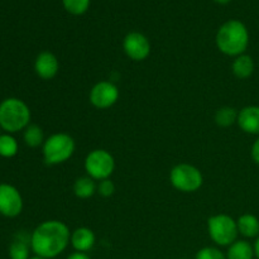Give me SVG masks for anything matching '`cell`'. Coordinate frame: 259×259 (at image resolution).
Returning <instances> with one entry per match:
<instances>
[{"label":"cell","instance_id":"f1b7e54d","mask_svg":"<svg viewBox=\"0 0 259 259\" xmlns=\"http://www.w3.org/2000/svg\"><path fill=\"white\" fill-rule=\"evenodd\" d=\"M29 259H46V258H42V257H38V255H34V257H30Z\"/></svg>","mask_w":259,"mask_h":259},{"label":"cell","instance_id":"44dd1931","mask_svg":"<svg viewBox=\"0 0 259 259\" xmlns=\"http://www.w3.org/2000/svg\"><path fill=\"white\" fill-rule=\"evenodd\" d=\"M18 153V142L13 136L2 134L0 136V156L4 158H12Z\"/></svg>","mask_w":259,"mask_h":259},{"label":"cell","instance_id":"e0dca14e","mask_svg":"<svg viewBox=\"0 0 259 259\" xmlns=\"http://www.w3.org/2000/svg\"><path fill=\"white\" fill-rule=\"evenodd\" d=\"M254 248L247 240H235L228 247L227 259H254Z\"/></svg>","mask_w":259,"mask_h":259},{"label":"cell","instance_id":"ba28073f","mask_svg":"<svg viewBox=\"0 0 259 259\" xmlns=\"http://www.w3.org/2000/svg\"><path fill=\"white\" fill-rule=\"evenodd\" d=\"M89 99L94 108L105 110L115 105L119 100V89L111 81H99L90 90Z\"/></svg>","mask_w":259,"mask_h":259},{"label":"cell","instance_id":"d6986e66","mask_svg":"<svg viewBox=\"0 0 259 259\" xmlns=\"http://www.w3.org/2000/svg\"><path fill=\"white\" fill-rule=\"evenodd\" d=\"M25 144L30 148H37V147L43 146L45 143V134H43L42 128L37 124H29L27 128L24 129V134H23Z\"/></svg>","mask_w":259,"mask_h":259},{"label":"cell","instance_id":"ac0fdd59","mask_svg":"<svg viewBox=\"0 0 259 259\" xmlns=\"http://www.w3.org/2000/svg\"><path fill=\"white\" fill-rule=\"evenodd\" d=\"M96 192H98V185H96L95 180L89 176L80 177L73 184V194L78 199H90Z\"/></svg>","mask_w":259,"mask_h":259},{"label":"cell","instance_id":"d4e9b609","mask_svg":"<svg viewBox=\"0 0 259 259\" xmlns=\"http://www.w3.org/2000/svg\"><path fill=\"white\" fill-rule=\"evenodd\" d=\"M250 156H252L253 161L255 163L259 164V137L254 141V143L252 144V149H250Z\"/></svg>","mask_w":259,"mask_h":259},{"label":"cell","instance_id":"8fae6325","mask_svg":"<svg viewBox=\"0 0 259 259\" xmlns=\"http://www.w3.org/2000/svg\"><path fill=\"white\" fill-rule=\"evenodd\" d=\"M60 70V62L55 53L43 51L37 56L34 61V71L42 80H52L57 76Z\"/></svg>","mask_w":259,"mask_h":259},{"label":"cell","instance_id":"ffe728a7","mask_svg":"<svg viewBox=\"0 0 259 259\" xmlns=\"http://www.w3.org/2000/svg\"><path fill=\"white\" fill-rule=\"evenodd\" d=\"M238 113L239 111H237V109L232 108V106H223V108L218 109L217 113H215V123L220 128L232 126L233 124L237 123Z\"/></svg>","mask_w":259,"mask_h":259},{"label":"cell","instance_id":"2e32d148","mask_svg":"<svg viewBox=\"0 0 259 259\" xmlns=\"http://www.w3.org/2000/svg\"><path fill=\"white\" fill-rule=\"evenodd\" d=\"M238 232L244 238L252 239L259 237V219L253 214H244L237 220Z\"/></svg>","mask_w":259,"mask_h":259},{"label":"cell","instance_id":"83f0119b","mask_svg":"<svg viewBox=\"0 0 259 259\" xmlns=\"http://www.w3.org/2000/svg\"><path fill=\"white\" fill-rule=\"evenodd\" d=\"M214 2H217L218 4H222V5H225L228 4V3L230 2V0H214Z\"/></svg>","mask_w":259,"mask_h":259},{"label":"cell","instance_id":"6da1fadb","mask_svg":"<svg viewBox=\"0 0 259 259\" xmlns=\"http://www.w3.org/2000/svg\"><path fill=\"white\" fill-rule=\"evenodd\" d=\"M71 243V232L60 220L43 222L30 234V248L38 257L53 259L63 253Z\"/></svg>","mask_w":259,"mask_h":259},{"label":"cell","instance_id":"cb8c5ba5","mask_svg":"<svg viewBox=\"0 0 259 259\" xmlns=\"http://www.w3.org/2000/svg\"><path fill=\"white\" fill-rule=\"evenodd\" d=\"M98 192L103 197L113 196L114 192H115V185H114V182L111 181L110 179H106V180H103V181H99Z\"/></svg>","mask_w":259,"mask_h":259},{"label":"cell","instance_id":"f546056e","mask_svg":"<svg viewBox=\"0 0 259 259\" xmlns=\"http://www.w3.org/2000/svg\"><path fill=\"white\" fill-rule=\"evenodd\" d=\"M181 259H189V258H181Z\"/></svg>","mask_w":259,"mask_h":259},{"label":"cell","instance_id":"9a60e30c","mask_svg":"<svg viewBox=\"0 0 259 259\" xmlns=\"http://www.w3.org/2000/svg\"><path fill=\"white\" fill-rule=\"evenodd\" d=\"M232 71L235 77L240 80H247L254 72V61L249 55L243 53L234 58L232 63Z\"/></svg>","mask_w":259,"mask_h":259},{"label":"cell","instance_id":"4316f807","mask_svg":"<svg viewBox=\"0 0 259 259\" xmlns=\"http://www.w3.org/2000/svg\"><path fill=\"white\" fill-rule=\"evenodd\" d=\"M253 248H254V255L255 258L259 259V237L255 239L254 244H253Z\"/></svg>","mask_w":259,"mask_h":259},{"label":"cell","instance_id":"277c9868","mask_svg":"<svg viewBox=\"0 0 259 259\" xmlns=\"http://www.w3.org/2000/svg\"><path fill=\"white\" fill-rule=\"evenodd\" d=\"M76 149L75 139L67 133H55L48 137L42 146L43 158L50 166L67 162Z\"/></svg>","mask_w":259,"mask_h":259},{"label":"cell","instance_id":"52a82bcc","mask_svg":"<svg viewBox=\"0 0 259 259\" xmlns=\"http://www.w3.org/2000/svg\"><path fill=\"white\" fill-rule=\"evenodd\" d=\"M115 169V159L106 149H94L85 158V171L95 181L110 179Z\"/></svg>","mask_w":259,"mask_h":259},{"label":"cell","instance_id":"484cf974","mask_svg":"<svg viewBox=\"0 0 259 259\" xmlns=\"http://www.w3.org/2000/svg\"><path fill=\"white\" fill-rule=\"evenodd\" d=\"M67 259H91L88 255V253H81V252H75L72 254H70Z\"/></svg>","mask_w":259,"mask_h":259},{"label":"cell","instance_id":"4dcf8cb0","mask_svg":"<svg viewBox=\"0 0 259 259\" xmlns=\"http://www.w3.org/2000/svg\"><path fill=\"white\" fill-rule=\"evenodd\" d=\"M0 136H2V134H0Z\"/></svg>","mask_w":259,"mask_h":259},{"label":"cell","instance_id":"9c48e42d","mask_svg":"<svg viewBox=\"0 0 259 259\" xmlns=\"http://www.w3.org/2000/svg\"><path fill=\"white\" fill-rule=\"evenodd\" d=\"M123 50L128 58L141 62L151 55V42L143 33L131 32L124 37Z\"/></svg>","mask_w":259,"mask_h":259},{"label":"cell","instance_id":"603a6c76","mask_svg":"<svg viewBox=\"0 0 259 259\" xmlns=\"http://www.w3.org/2000/svg\"><path fill=\"white\" fill-rule=\"evenodd\" d=\"M195 259H227V254L217 247H205L196 253Z\"/></svg>","mask_w":259,"mask_h":259},{"label":"cell","instance_id":"7402d4cb","mask_svg":"<svg viewBox=\"0 0 259 259\" xmlns=\"http://www.w3.org/2000/svg\"><path fill=\"white\" fill-rule=\"evenodd\" d=\"M91 0H62L66 12L72 15H82L90 8Z\"/></svg>","mask_w":259,"mask_h":259},{"label":"cell","instance_id":"30bf717a","mask_svg":"<svg viewBox=\"0 0 259 259\" xmlns=\"http://www.w3.org/2000/svg\"><path fill=\"white\" fill-rule=\"evenodd\" d=\"M23 199L17 187L9 184H0V214L15 218L22 212Z\"/></svg>","mask_w":259,"mask_h":259},{"label":"cell","instance_id":"3957f363","mask_svg":"<svg viewBox=\"0 0 259 259\" xmlns=\"http://www.w3.org/2000/svg\"><path fill=\"white\" fill-rule=\"evenodd\" d=\"M30 121L29 106L17 98H8L0 103V128L9 134L24 131Z\"/></svg>","mask_w":259,"mask_h":259},{"label":"cell","instance_id":"7a4b0ae2","mask_svg":"<svg viewBox=\"0 0 259 259\" xmlns=\"http://www.w3.org/2000/svg\"><path fill=\"white\" fill-rule=\"evenodd\" d=\"M215 40L220 52L235 58L247 51L249 46V32L243 22L230 19L219 28Z\"/></svg>","mask_w":259,"mask_h":259},{"label":"cell","instance_id":"5b68a950","mask_svg":"<svg viewBox=\"0 0 259 259\" xmlns=\"http://www.w3.org/2000/svg\"><path fill=\"white\" fill-rule=\"evenodd\" d=\"M207 233L212 242L219 247H229L239 235L237 220L227 214H218L209 218Z\"/></svg>","mask_w":259,"mask_h":259},{"label":"cell","instance_id":"7c38bea8","mask_svg":"<svg viewBox=\"0 0 259 259\" xmlns=\"http://www.w3.org/2000/svg\"><path fill=\"white\" fill-rule=\"evenodd\" d=\"M237 124L244 133L259 136V106L249 105L238 113Z\"/></svg>","mask_w":259,"mask_h":259},{"label":"cell","instance_id":"5bb4252c","mask_svg":"<svg viewBox=\"0 0 259 259\" xmlns=\"http://www.w3.org/2000/svg\"><path fill=\"white\" fill-rule=\"evenodd\" d=\"M30 248V235L19 233L9 247L10 259H29Z\"/></svg>","mask_w":259,"mask_h":259},{"label":"cell","instance_id":"4fadbf2b","mask_svg":"<svg viewBox=\"0 0 259 259\" xmlns=\"http://www.w3.org/2000/svg\"><path fill=\"white\" fill-rule=\"evenodd\" d=\"M96 243L95 233L86 227L77 228L71 233V245L76 252L88 253Z\"/></svg>","mask_w":259,"mask_h":259},{"label":"cell","instance_id":"8992f818","mask_svg":"<svg viewBox=\"0 0 259 259\" xmlns=\"http://www.w3.org/2000/svg\"><path fill=\"white\" fill-rule=\"evenodd\" d=\"M169 181L181 192H196L204 184V176L197 167L190 163L176 164L169 172Z\"/></svg>","mask_w":259,"mask_h":259}]
</instances>
